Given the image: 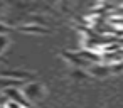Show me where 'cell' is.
Segmentation results:
<instances>
[{"instance_id": "obj_1", "label": "cell", "mask_w": 123, "mask_h": 108, "mask_svg": "<svg viewBox=\"0 0 123 108\" xmlns=\"http://www.w3.org/2000/svg\"><path fill=\"white\" fill-rule=\"evenodd\" d=\"M116 54H118V56H120V59L123 61V49H120V51H116Z\"/></svg>"}]
</instances>
